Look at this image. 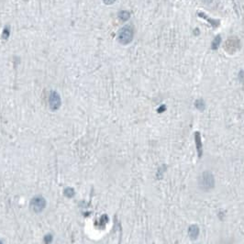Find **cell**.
<instances>
[{
  "label": "cell",
  "instance_id": "1",
  "mask_svg": "<svg viewBox=\"0 0 244 244\" xmlns=\"http://www.w3.org/2000/svg\"><path fill=\"white\" fill-rule=\"evenodd\" d=\"M133 36H134L133 28L130 25H127V26L123 27L120 30L118 39H119V41L121 44L127 45V44H129V43H130L132 41Z\"/></svg>",
  "mask_w": 244,
  "mask_h": 244
},
{
  "label": "cell",
  "instance_id": "2",
  "mask_svg": "<svg viewBox=\"0 0 244 244\" xmlns=\"http://www.w3.org/2000/svg\"><path fill=\"white\" fill-rule=\"evenodd\" d=\"M215 185V180L211 173L204 172L199 178V186L204 191H208L212 189Z\"/></svg>",
  "mask_w": 244,
  "mask_h": 244
},
{
  "label": "cell",
  "instance_id": "3",
  "mask_svg": "<svg viewBox=\"0 0 244 244\" xmlns=\"http://www.w3.org/2000/svg\"><path fill=\"white\" fill-rule=\"evenodd\" d=\"M238 41L236 39H228L226 43V50L228 52H234L238 48Z\"/></svg>",
  "mask_w": 244,
  "mask_h": 244
},
{
  "label": "cell",
  "instance_id": "4",
  "mask_svg": "<svg viewBox=\"0 0 244 244\" xmlns=\"http://www.w3.org/2000/svg\"><path fill=\"white\" fill-rule=\"evenodd\" d=\"M188 233H189V236L192 238V239H197L198 237V234H199V228H197V226L196 225H193L189 228L188 229Z\"/></svg>",
  "mask_w": 244,
  "mask_h": 244
},
{
  "label": "cell",
  "instance_id": "5",
  "mask_svg": "<svg viewBox=\"0 0 244 244\" xmlns=\"http://www.w3.org/2000/svg\"><path fill=\"white\" fill-rule=\"evenodd\" d=\"M119 18L122 21H127L129 18H130V13L129 11L126 10H122L119 14Z\"/></svg>",
  "mask_w": 244,
  "mask_h": 244
},
{
  "label": "cell",
  "instance_id": "6",
  "mask_svg": "<svg viewBox=\"0 0 244 244\" xmlns=\"http://www.w3.org/2000/svg\"><path fill=\"white\" fill-rule=\"evenodd\" d=\"M196 142H197V145L198 154H199V156H201V150H202V147H201V139H200V136H199V134H198L197 132L196 133Z\"/></svg>",
  "mask_w": 244,
  "mask_h": 244
},
{
  "label": "cell",
  "instance_id": "7",
  "mask_svg": "<svg viewBox=\"0 0 244 244\" xmlns=\"http://www.w3.org/2000/svg\"><path fill=\"white\" fill-rule=\"evenodd\" d=\"M220 43H221V38H220V36H217V37L214 39L213 42H212V49H215V50L218 49V48L219 47Z\"/></svg>",
  "mask_w": 244,
  "mask_h": 244
},
{
  "label": "cell",
  "instance_id": "8",
  "mask_svg": "<svg viewBox=\"0 0 244 244\" xmlns=\"http://www.w3.org/2000/svg\"><path fill=\"white\" fill-rule=\"evenodd\" d=\"M33 204H34V207H35V210H41L42 209V207H43V202H42V199H36L34 202H33Z\"/></svg>",
  "mask_w": 244,
  "mask_h": 244
},
{
  "label": "cell",
  "instance_id": "9",
  "mask_svg": "<svg viewBox=\"0 0 244 244\" xmlns=\"http://www.w3.org/2000/svg\"><path fill=\"white\" fill-rule=\"evenodd\" d=\"M196 106H197L198 109H200V110H203L204 108H205V104H204L203 100H202V99H200V100H197V101L196 102Z\"/></svg>",
  "mask_w": 244,
  "mask_h": 244
},
{
  "label": "cell",
  "instance_id": "10",
  "mask_svg": "<svg viewBox=\"0 0 244 244\" xmlns=\"http://www.w3.org/2000/svg\"><path fill=\"white\" fill-rule=\"evenodd\" d=\"M103 2L106 4V5H112L116 2V0H103Z\"/></svg>",
  "mask_w": 244,
  "mask_h": 244
}]
</instances>
